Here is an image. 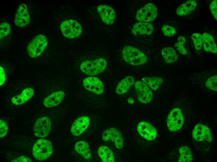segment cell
I'll return each mask as SVG.
<instances>
[{"label":"cell","instance_id":"1","mask_svg":"<svg viewBox=\"0 0 217 162\" xmlns=\"http://www.w3.org/2000/svg\"><path fill=\"white\" fill-rule=\"evenodd\" d=\"M107 65L106 61L102 58L82 61L80 69L84 73L89 75H95L103 72Z\"/></svg>","mask_w":217,"mask_h":162},{"label":"cell","instance_id":"2","mask_svg":"<svg viewBox=\"0 0 217 162\" xmlns=\"http://www.w3.org/2000/svg\"><path fill=\"white\" fill-rule=\"evenodd\" d=\"M122 56L127 63L133 65H142L147 60L146 55L137 48L127 46L123 49Z\"/></svg>","mask_w":217,"mask_h":162},{"label":"cell","instance_id":"3","mask_svg":"<svg viewBox=\"0 0 217 162\" xmlns=\"http://www.w3.org/2000/svg\"><path fill=\"white\" fill-rule=\"evenodd\" d=\"M53 149L51 143L44 139L37 140L35 143L32 156L39 161L47 159L52 154Z\"/></svg>","mask_w":217,"mask_h":162},{"label":"cell","instance_id":"4","mask_svg":"<svg viewBox=\"0 0 217 162\" xmlns=\"http://www.w3.org/2000/svg\"><path fill=\"white\" fill-rule=\"evenodd\" d=\"M47 44L46 37L40 34L35 36L28 44L27 47V53L31 58L39 56L44 50Z\"/></svg>","mask_w":217,"mask_h":162},{"label":"cell","instance_id":"5","mask_svg":"<svg viewBox=\"0 0 217 162\" xmlns=\"http://www.w3.org/2000/svg\"><path fill=\"white\" fill-rule=\"evenodd\" d=\"M61 31L66 37L74 38L79 36L82 32V27L77 21L68 20L63 22L60 25Z\"/></svg>","mask_w":217,"mask_h":162},{"label":"cell","instance_id":"6","mask_svg":"<svg viewBox=\"0 0 217 162\" xmlns=\"http://www.w3.org/2000/svg\"><path fill=\"white\" fill-rule=\"evenodd\" d=\"M157 13L156 6L152 3H149L137 11L136 18L139 22H149L156 19Z\"/></svg>","mask_w":217,"mask_h":162},{"label":"cell","instance_id":"7","mask_svg":"<svg viewBox=\"0 0 217 162\" xmlns=\"http://www.w3.org/2000/svg\"><path fill=\"white\" fill-rule=\"evenodd\" d=\"M51 123L50 118L44 116L38 118L33 127V133L36 136L43 138L49 134L51 129Z\"/></svg>","mask_w":217,"mask_h":162},{"label":"cell","instance_id":"8","mask_svg":"<svg viewBox=\"0 0 217 162\" xmlns=\"http://www.w3.org/2000/svg\"><path fill=\"white\" fill-rule=\"evenodd\" d=\"M184 123V118L181 110L178 108L173 109L170 112L167 119L169 130L171 131L179 130Z\"/></svg>","mask_w":217,"mask_h":162},{"label":"cell","instance_id":"9","mask_svg":"<svg viewBox=\"0 0 217 162\" xmlns=\"http://www.w3.org/2000/svg\"><path fill=\"white\" fill-rule=\"evenodd\" d=\"M134 87L138 99L142 103L149 102L152 98V93L148 86L141 81L136 82Z\"/></svg>","mask_w":217,"mask_h":162},{"label":"cell","instance_id":"10","mask_svg":"<svg viewBox=\"0 0 217 162\" xmlns=\"http://www.w3.org/2000/svg\"><path fill=\"white\" fill-rule=\"evenodd\" d=\"M192 136L195 140L198 141L211 142L212 140L210 130L206 126L200 124H197L194 127Z\"/></svg>","mask_w":217,"mask_h":162},{"label":"cell","instance_id":"11","mask_svg":"<svg viewBox=\"0 0 217 162\" xmlns=\"http://www.w3.org/2000/svg\"><path fill=\"white\" fill-rule=\"evenodd\" d=\"M83 84L86 89L97 94H102L104 91L103 83L96 77H89L85 78L83 80Z\"/></svg>","mask_w":217,"mask_h":162},{"label":"cell","instance_id":"12","mask_svg":"<svg viewBox=\"0 0 217 162\" xmlns=\"http://www.w3.org/2000/svg\"><path fill=\"white\" fill-rule=\"evenodd\" d=\"M102 139L104 141H110L113 142L118 149L123 146V140L120 132L115 128H111L106 130L102 135Z\"/></svg>","mask_w":217,"mask_h":162},{"label":"cell","instance_id":"13","mask_svg":"<svg viewBox=\"0 0 217 162\" xmlns=\"http://www.w3.org/2000/svg\"><path fill=\"white\" fill-rule=\"evenodd\" d=\"M89 122L90 119L87 116H84L78 118L71 126L70 131L72 134L75 136L81 135L87 129Z\"/></svg>","mask_w":217,"mask_h":162},{"label":"cell","instance_id":"14","mask_svg":"<svg viewBox=\"0 0 217 162\" xmlns=\"http://www.w3.org/2000/svg\"><path fill=\"white\" fill-rule=\"evenodd\" d=\"M30 20L27 6L24 3L21 4L15 15L14 19L15 25L19 27L25 26L29 24Z\"/></svg>","mask_w":217,"mask_h":162},{"label":"cell","instance_id":"15","mask_svg":"<svg viewBox=\"0 0 217 162\" xmlns=\"http://www.w3.org/2000/svg\"><path fill=\"white\" fill-rule=\"evenodd\" d=\"M137 130L139 134L143 138L149 141L154 140L157 136V131L151 124L141 122L137 125Z\"/></svg>","mask_w":217,"mask_h":162},{"label":"cell","instance_id":"16","mask_svg":"<svg viewBox=\"0 0 217 162\" xmlns=\"http://www.w3.org/2000/svg\"><path fill=\"white\" fill-rule=\"evenodd\" d=\"M97 9L102 20L105 23L110 25L113 23L116 13L112 7L106 5H101L98 7Z\"/></svg>","mask_w":217,"mask_h":162},{"label":"cell","instance_id":"17","mask_svg":"<svg viewBox=\"0 0 217 162\" xmlns=\"http://www.w3.org/2000/svg\"><path fill=\"white\" fill-rule=\"evenodd\" d=\"M65 93L62 91L54 92L46 97L43 101V104L46 107H52L58 105L63 101Z\"/></svg>","mask_w":217,"mask_h":162},{"label":"cell","instance_id":"18","mask_svg":"<svg viewBox=\"0 0 217 162\" xmlns=\"http://www.w3.org/2000/svg\"><path fill=\"white\" fill-rule=\"evenodd\" d=\"M153 31L152 25L149 22H139L135 23L132 29V33L135 35L151 34Z\"/></svg>","mask_w":217,"mask_h":162},{"label":"cell","instance_id":"19","mask_svg":"<svg viewBox=\"0 0 217 162\" xmlns=\"http://www.w3.org/2000/svg\"><path fill=\"white\" fill-rule=\"evenodd\" d=\"M34 93V90L32 88H26L19 94L12 97L11 99L12 102L15 105H21L30 99Z\"/></svg>","mask_w":217,"mask_h":162},{"label":"cell","instance_id":"20","mask_svg":"<svg viewBox=\"0 0 217 162\" xmlns=\"http://www.w3.org/2000/svg\"><path fill=\"white\" fill-rule=\"evenodd\" d=\"M202 47L205 51L214 53L217 52V48L213 37L206 33L202 35Z\"/></svg>","mask_w":217,"mask_h":162},{"label":"cell","instance_id":"21","mask_svg":"<svg viewBox=\"0 0 217 162\" xmlns=\"http://www.w3.org/2000/svg\"><path fill=\"white\" fill-rule=\"evenodd\" d=\"M196 2L194 0L187 1L180 5L176 11L179 16H185L192 12L195 9Z\"/></svg>","mask_w":217,"mask_h":162},{"label":"cell","instance_id":"22","mask_svg":"<svg viewBox=\"0 0 217 162\" xmlns=\"http://www.w3.org/2000/svg\"><path fill=\"white\" fill-rule=\"evenodd\" d=\"M135 82L134 78L128 76L121 80L117 85L116 92L118 94H124L127 92Z\"/></svg>","mask_w":217,"mask_h":162},{"label":"cell","instance_id":"23","mask_svg":"<svg viewBox=\"0 0 217 162\" xmlns=\"http://www.w3.org/2000/svg\"><path fill=\"white\" fill-rule=\"evenodd\" d=\"M6 158L11 162H32V160L24 155L16 152L6 150L4 152Z\"/></svg>","mask_w":217,"mask_h":162},{"label":"cell","instance_id":"24","mask_svg":"<svg viewBox=\"0 0 217 162\" xmlns=\"http://www.w3.org/2000/svg\"><path fill=\"white\" fill-rule=\"evenodd\" d=\"M75 150L86 159L91 157V152L88 143L84 141H77L75 145Z\"/></svg>","mask_w":217,"mask_h":162},{"label":"cell","instance_id":"25","mask_svg":"<svg viewBox=\"0 0 217 162\" xmlns=\"http://www.w3.org/2000/svg\"><path fill=\"white\" fill-rule=\"evenodd\" d=\"M98 153L103 162H113L114 161L113 152L106 146L100 147L98 150Z\"/></svg>","mask_w":217,"mask_h":162},{"label":"cell","instance_id":"26","mask_svg":"<svg viewBox=\"0 0 217 162\" xmlns=\"http://www.w3.org/2000/svg\"><path fill=\"white\" fill-rule=\"evenodd\" d=\"M161 53L165 61L168 63H172L178 59L176 51L171 47H166L161 50Z\"/></svg>","mask_w":217,"mask_h":162},{"label":"cell","instance_id":"27","mask_svg":"<svg viewBox=\"0 0 217 162\" xmlns=\"http://www.w3.org/2000/svg\"><path fill=\"white\" fill-rule=\"evenodd\" d=\"M142 81L153 90L157 89L163 82L162 79L157 77H144L142 79Z\"/></svg>","mask_w":217,"mask_h":162},{"label":"cell","instance_id":"28","mask_svg":"<svg viewBox=\"0 0 217 162\" xmlns=\"http://www.w3.org/2000/svg\"><path fill=\"white\" fill-rule=\"evenodd\" d=\"M180 157L178 162H190L192 159L193 156L190 149L188 146L184 145L179 149Z\"/></svg>","mask_w":217,"mask_h":162},{"label":"cell","instance_id":"29","mask_svg":"<svg viewBox=\"0 0 217 162\" xmlns=\"http://www.w3.org/2000/svg\"><path fill=\"white\" fill-rule=\"evenodd\" d=\"M186 42L185 38L183 36H180L178 37V41L175 45L177 50L181 54L186 55L187 54V51L184 46Z\"/></svg>","mask_w":217,"mask_h":162},{"label":"cell","instance_id":"30","mask_svg":"<svg viewBox=\"0 0 217 162\" xmlns=\"http://www.w3.org/2000/svg\"><path fill=\"white\" fill-rule=\"evenodd\" d=\"M191 37L195 49L198 50H201L202 47V35L198 33H194L192 35Z\"/></svg>","mask_w":217,"mask_h":162},{"label":"cell","instance_id":"31","mask_svg":"<svg viewBox=\"0 0 217 162\" xmlns=\"http://www.w3.org/2000/svg\"><path fill=\"white\" fill-rule=\"evenodd\" d=\"M206 87L215 91H217V76L214 75L210 77L205 82Z\"/></svg>","mask_w":217,"mask_h":162},{"label":"cell","instance_id":"32","mask_svg":"<svg viewBox=\"0 0 217 162\" xmlns=\"http://www.w3.org/2000/svg\"><path fill=\"white\" fill-rule=\"evenodd\" d=\"M10 31L11 27L8 23L3 22L1 23L0 26V38L9 34Z\"/></svg>","mask_w":217,"mask_h":162},{"label":"cell","instance_id":"33","mask_svg":"<svg viewBox=\"0 0 217 162\" xmlns=\"http://www.w3.org/2000/svg\"><path fill=\"white\" fill-rule=\"evenodd\" d=\"M162 29L164 34L169 37L173 36L176 33L175 29L174 27L167 25L163 26Z\"/></svg>","mask_w":217,"mask_h":162},{"label":"cell","instance_id":"34","mask_svg":"<svg viewBox=\"0 0 217 162\" xmlns=\"http://www.w3.org/2000/svg\"><path fill=\"white\" fill-rule=\"evenodd\" d=\"M0 138H2L5 136L8 131V128L6 123L2 120H0Z\"/></svg>","mask_w":217,"mask_h":162},{"label":"cell","instance_id":"35","mask_svg":"<svg viewBox=\"0 0 217 162\" xmlns=\"http://www.w3.org/2000/svg\"><path fill=\"white\" fill-rule=\"evenodd\" d=\"M217 0L213 1L211 3L210 6V11L217 21Z\"/></svg>","mask_w":217,"mask_h":162},{"label":"cell","instance_id":"36","mask_svg":"<svg viewBox=\"0 0 217 162\" xmlns=\"http://www.w3.org/2000/svg\"><path fill=\"white\" fill-rule=\"evenodd\" d=\"M0 85L2 86L5 83L6 81V74L3 68L0 66Z\"/></svg>","mask_w":217,"mask_h":162},{"label":"cell","instance_id":"37","mask_svg":"<svg viewBox=\"0 0 217 162\" xmlns=\"http://www.w3.org/2000/svg\"><path fill=\"white\" fill-rule=\"evenodd\" d=\"M128 102L129 103L132 104L134 102V101L133 99L132 98H129L128 100Z\"/></svg>","mask_w":217,"mask_h":162}]
</instances>
